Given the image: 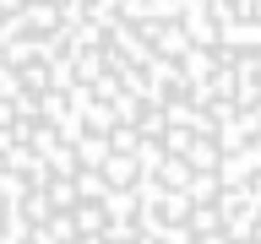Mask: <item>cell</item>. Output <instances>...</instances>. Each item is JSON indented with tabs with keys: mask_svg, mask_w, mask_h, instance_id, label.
Returning a JSON list of instances; mask_svg holds the SVG:
<instances>
[{
	"mask_svg": "<svg viewBox=\"0 0 261 244\" xmlns=\"http://www.w3.org/2000/svg\"><path fill=\"white\" fill-rule=\"evenodd\" d=\"M0 244H261V0H0Z\"/></svg>",
	"mask_w": 261,
	"mask_h": 244,
	"instance_id": "cell-1",
	"label": "cell"
}]
</instances>
